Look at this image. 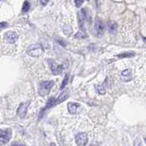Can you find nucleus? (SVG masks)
<instances>
[{
	"label": "nucleus",
	"mask_w": 146,
	"mask_h": 146,
	"mask_svg": "<svg viewBox=\"0 0 146 146\" xmlns=\"http://www.w3.org/2000/svg\"><path fill=\"white\" fill-rule=\"evenodd\" d=\"M75 140L77 145H86L88 143V136L85 132H80V133H78L76 135Z\"/></svg>",
	"instance_id": "20e7f679"
},
{
	"label": "nucleus",
	"mask_w": 146,
	"mask_h": 146,
	"mask_svg": "<svg viewBox=\"0 0 146 146\" xmlns=\"http://www.w3.org/2000/svg\"><path fill=\"white\" fill-rule=\"evenodd\" d=\"M44 52V48L40 44H33L27 48V54L29 55L30 57L33 58H38Z\"/></svg>",
	"instance_id": "f257e3e1"
},
{
	"label": "nucleus",
	"mask_w": 146,
	"mask_h": 146,
	"mask_svg": "<svg viewBox=\"0 0 146 146\" xmlns=\"http://www.w3.org/2000/svg\"><path fill=\"white\" fill-rule=\"evenodd\" d=\"M49 0H40V3L42 6H47V4L48 3Z\"/></svg>",
	"instance_id": "6ab92c4d"
},
{
	"label": "nucleus",
	"mask_w": 146,
	"mask_h": 146,
	"mask_svg": "<svg viewBox=\"0 0 146 146\" xmlns=\"http://www.w3.org/2000/svg\"><path fill=\"white\" fill-rule=\"evenodd\" d=\"M68 74H67L66 77H65V79L63 80V82H62V84L60 86V90H63L64 88H65L67 83H68Z\"/></svg>",
	"instance_id": "f3484780"
},
{
	"label": "nucleus",
	"mask_w": 146,
	"mask_h": 146,
	"mask_svg": "<svg viewBox=\"0 0 146 146\" xmlns=\"http://www.w3.org/2000/svg\"><path fill=\"white\" fill-rule=\"evenodd\" d=\"M96 88H97V90H98V92L100 94H102V95L105 94V89H104V87L102 85H97V86H96Z\"/></svg>",
	"instance_id": "dca6fc26"
},
{
	"label": "nucleus",
	"mask_w": 146,
	"mask_h": 146,
	"mask_svg": "<svg viewBox=\"0 0 146 146\" xmlns=\"http://www.w3.org/2000/svg\"><path fill=\"white\" fill-rule=\"evenodd\" d=\"M30 104V102H27L25 103H21L19 105V107L17 109V115L19 116L20 118H24L27 114V110L29 108Z\"/></svg>",
	"instance_id": "423d86ee"
},
{
	"label": "nucleus",
	"mask_w": 146,
	"mask_h": 146,
	"mask_svg": "<svg viewBox=\"0 0 146 146\" xmlns=\"http://www.w3.org/2000/svg\"><path fill=\"white\" fill-rule=\"evenodd\" d=\"M7 27V24L6 22H1V29H3L4 27Z\"/></svg>",
	"instance_id": "aec40b11"
},
{
	"label": "nucleus",
	"mask_w": 146,
	"mask_h": 146,
	"mask_svg": "<svg viewBox=\"0 0 146 146\" xmlns=\"http://www.w3.org/2000/svg\"><path fill=\"white\" fill-rule=\"evenodd\" d=\"M121 79L123 81H130L131 80V72L130 70H125L121 72Z\"/></svg>",
	"instance_id": "9d476101"
},
{
	"label": "nucleus",
	"mask_w": 146,
	"mask_h": 146,
	"mask_svg": "<svg viewBox=\"0 0 146 146\" xmlns=\"http://www.w3.org/2000/svg\"><path fill=\"white\" fill-rule=\"evenodd\" d=\"M50 70H51V72L54 75H58L60 74L63 70V66L62 65H58V64L55 63V62H51V66H50Z\"/></svg>",
	"instance_id": "0eeeda50"
},
{
	"label": "nucleus",
	"mask_w": 146,
	"mask_h": 146,
	"mask_svg": "<svg viewBox=\"0 0 146 146\" xmlns=\"http://www.w3.org/2000/svg\"><path fill=\"white\" fill-rule=\"evenodd\" d=\"M143 40L145 41V42H146V38H143Z\"/></svg>",
	"instance_id": "412c9836"
},
{
	"label": "nucleus",
	"mask_w": 146,
	"mask_h": 146,
	"mask_svg": "<svg viewBox=\"0 0 146 146\" xmlns=\"http://www.w3.org/2000/svg\"><path fill=\"white\" fill-rule=\"evenodd\" d=\"M12 132L10 129L1 130L0 132V139H1V143H7V141L11 139Z\"/></svg>",
	"instance_id": "39448f33"
},
{
	"label": "nucleus",
	"mask_w": 146,
	"mask_h": 146,
	"mask_svg": "<svg viewBox=\"0 0 146 146\" xmlns=\"http://www.w3.org/2000/svg\"><path fill=\"white\" fill-rule=\"evenodd\" d=\"M95 29H96V31H97L98 35H102L103 33V31H104V25H103L102 21L100 20V19H99V18H97V19H96V22H95Z\"/></svg>",
	"instance_id": "6e6552de"
},
{
	"label": "nucleus",
	"mask_w": 146,
	"mask_h": 146,
	"mask_svg": "<svg viewBox=\"0 0 146 146\" xmlns=\"http://www.w3.org/2000/svg\"><path fill=\"white\" fill-rule=\"evenodd\" d=\"M54 85V81L53 80H47V81H43L39 84L38 87V93L40 96H46L49 93L50 90L52 89V87Z\"/></svg>",
	"instance_id": "f03ea898"
},
{
	"label": "nucleus",
	"mask_w": 146,
	"mask_h": 146,
	"mask_svg": "<svg viewBox=\"0 0 146 146\" xmlns=\"http://www.w3.org/2000/svg\"><path fill=\"white\" fill-rule=\"evenodd\" d=\"M87 1H89V0H87Z\"/></svg>",
	"instance_id": "4be33fe9"
},
{
	"label": "nucleus",
	"mask_w": 146,
	"mask_h": 146,
	"mask_svg": "<svg viewBox=\"0 0 146 146\" xmlns=\"http://www.w3.org/2000/svg\"><path fill=\"white\" fill-rule=\"evenodd\" d=\"M29 8H30V3L29 1H25L24 4H23V7H22L23 13H27L29 10Z\"/></svg>",
	"instance_id": "2eb2a0df"
},
{
	"label": "nucleus",
	"mask_w": 146,
	"mask_h": 146,
	"mask_svg": "<svg viewBox=\"0 0 146 146\" xmlns=\"http://www.w3.org/2000/svg\"><path fill=\"white\" fill-rule=\"evenodd\" d=\"M75 1V5H76V7H80L82 6V4H83V1L84 0H74Z\"/></svg>",
	"instance_id": "a211bd4d"
},
{
	"label": "nucleus",
	"mask_w": 146,
	"mask_h": 146,
	"mask_svg": "<svg viewBox=\"0 0 146 146\" xmlns=\"http://www.w3.org/2000/svg\"><path fill=\"white\" fill-rule=\"evenodd\" d=\"M4 38H5V40H6L7 43L13 44V43H15L16 41L17 40L18 36H17V34L16 33V32L8 31V32H7V33L4 35Z\"/></svg>",
	"instance_id": "7ed1b4c3"
},
{
	"label": "nucleus",
	"mask_w": 146,
	"mask_h": 146,
	"mask_svg": "<svg viewBox=\"0 0 146 146\" xmlns=\"http://www.w3.org/2000/svg\"><path fill=\"white\" fill-rule=\"evenodd\" d=\"M117 27H118V25L116 24L115 22H110L109 24H108V29H109V31L111 32V33H114V32L116 31L117 29Z\"/></svg>",
	"instance_id": "ddd939ff"
},
{
	"label": "nucleus",
	"mask_w": 146,
	"mask_h": 146,
	"mask_svg": "<svg viewBox=\"0 0 146 146\" xmlns=\"http://www.w3.org/2000/svg\"><path fill=\"white\" fill-rule=\"evenodd\" d=\"M133 56H135L134 52H124V53L117 55V58H131V57H133Z\"/></svg>",
	"instance_id": "f8f14e48"
},
{
	"label": "nucleus",
	"mask_w": 146,
	"mask_h": 146,
	"mask_svg": "<svg viewBox=\"0 0 146 146\" xmlns=\"http://www.w3.org/2000/svg\"><path fill=\"white\" fill-rule=\"evenodd\" d=\"M80 108V104L77 102H70L68 104V110L70 113L71 114H76L78 113V110Z\"/></svg>",
	"instance_id": "1a4fd4ad"
},
{
	"label": "nucleus",
	"mask_w": 146,
	"mask_h": 146,
	"mask_svg": "<svg viewBox=\"0 0 146 146\" xmlns=\"http://www.w3.org/2000/svg\"><path fill=\"white\" fill-rule=\"evenodd\" d=\"M68 98V92H62L60 95L58 96V98L57 99V103L59 104L60 102H64L65 100H67Z\"/></svg>",
	"instance_id": "4468645a"
},
{
	"label": "nucleus",
	"mask_w": 146,
	"mask_h": 146,
	"mask_svg": "<svg viewBox=\"0 0 146 146\" xmlns=\"http://www.w3.org/2000/svg\"><path fill=\"white\" fill-rule=\"evenodd\" d=\"M81 14L84 16V17L86 18L87 20H88L89 22L91 21V17H90V12L89 11V9L87 8V7H84V8H82V10H81Z\"/></svg>",
	"instance_id": "9b49d317"
}]
</instances>
